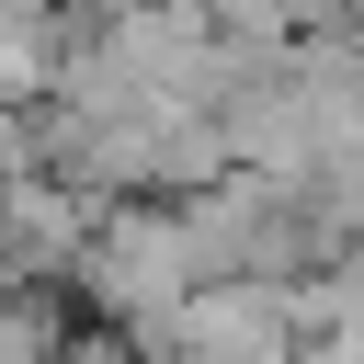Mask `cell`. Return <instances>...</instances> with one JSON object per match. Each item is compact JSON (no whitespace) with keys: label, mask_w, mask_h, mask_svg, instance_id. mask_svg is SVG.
Returning <instances> with one entry per match:
<instances>
[{"label":"cell","mask_w":364,"mask_h":364,"mask_svg":"<svg viewBox=\"0 0 364 364\" xmlns=\"http://www.w3.org/2000/svg\"><path fill=\"white\" fill-rule=\"evenodd\" d=\"M159 353L171 364H296L307 353V307L273 273H216V284L182 296V318L159 330Z\"/></svg>","instance_id":"6da1fadb"}]
</instances>
